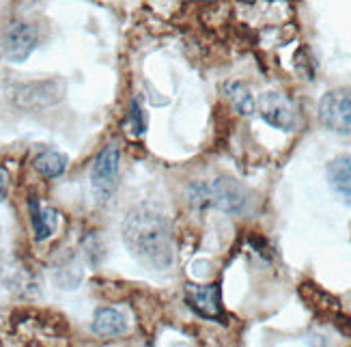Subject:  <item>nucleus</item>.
<instances>
[{
	"mask_svg": "<svg viewBox=\"0 0 351 347\" xmlns=\"http://www.w3.org/2000/svg\"><path fill=\"white\" fill-rule=\"evenodd\" d=\"M123 241L143 265L166 270L175 259L171 222L151 207L132 209L123 222Z\"/></svg>",
	"mask_w": 351,
	"mask_h": 347,
	"instance_id": "obj_1",
	"label": "nucleus"
},
{
	"mask_svg": "<svg viewBox=\"0 0 351 347\" xmlns=\"http://www.w3.org/2000/svg\"><path fill=\"white\" fill-rule=\"evenodd\" d=\"M188 199L196 209H220L224 214H241L248 205V192L233 177L198 181L188 190Z\"/></svg>",
	"mask_w": 351,
	"mask_h": 347,
	"instance_id": "obj_2",
	"label": "nucleus"
},
{
	"mask_svg": "<svg viewBox=\"0 0 351 347\" xmlns=\"http://www.w3.org/2000/svg\"><path fill=\"white\" fill-rule=\"evenodd\" d=\"M119 162H121V149L119 145L110 143L106 145L90 166V188H93L95 199L106 203L114 194L119 184Z\"/></svg>",
	"mask_w": 351,
	"mask_h": 347,
	"instance_id": "obj_3",
	"label": "nucleus"
},
{
	"mask_svg": "<svg viewBox=\"0 0 351 347\" xmlns=\"http://www.w3.org/2000/svg\"><path fill=\"white\" fill-rule=\"evenodd\" d=\"M256 108L265 123H269L276 130L295 132L302 123L298 106L293 104L291 97H287L280 91H265V93L258 97Z\"/></svg>",
	"mask_w": 351,
	"mask_h": 347,
	"instance_id": "obj_4",
	"label": "nucleus"
},
{
	"mask_svg": "<svg viewBox=\"0 0 351 347\" xmlns=\"http://www.w3.org/2000/svg\"><path fill=\"white\" fill-rule=\"evenodd\" d=\"M319 121L330 132L351 134V88H334L319 101Z\"/></svg>",
	"mask_w": 351,
	"mask_h": 347,
	"instance_id": "obj_5",
	"label": "nucleus"
},
{
	"mask_svg": "<svg viewBox=\"0 0 351 347\" xmlns=\"http://www.w3.org/2000/svg\"><path fill=\"white\" fill-rule=\"evenodd\" d=\"M186 302L188 307L196 313L205 317V320L222 322L224 320V309L220 300V285H186Z\"/></svg>",
	"mask_w": 351,
	"mask_h": 347,
	"instance_id": "obj_6",
	"label": "nucleus"
},
{
	"mask_svg": "<svg viewBox=\"0 0 351 347\" xmlns=\"http://www.w3.org/2000/svg\"><path fill=\"white\" fill-rule=\"evenodd\" d=\"M37 43H39V33L33 24L15 22L9 26V30L3 37V54L7 60L22 63V60L37 48Z\"/></svg>",
	"mask_w": 351,
	"mask_h": 347,
	"instance_id": "obj_7",
	"label": "nucleus"
},
{
	"mask_svg": "<svg viewBox=\"0 0 351 347\" xmlns=\"http://www.w3.org/2000/svg\"><path fill=\"white\" fill-rule=\"evenodd\" d=\"M60 95H63L60 80H41V82L22 84L15 101L20 106H26V108H45V106L58 101Z\"/></svg>",
	"mask_w": 351,
	"mask_h": 347,
	"instance_id": "obj_8",
	"label": "nucleus"
},
{
	"mask_svg": "<svg viewBox=\"0 0 351 347\" xmlns=\"http://www.w3.org/2000/svg\"><path fill=\"white\" fill-rule=\"evenodd\" d=\"M326 175H328V184L334 190V194H337L345 205L351 207V156L334 158L328 164Z\"/></svg>",
	"mask_w": 351,
	"mask_h": 347,
	"instance_id": "obj_9",
	"label": "nucleus"
},
{
	"mask_svg": "<svg viewBox=\"0 0 351 347\" xmlns=\"http://www.w3.org/2000/svg\"><path fill=\"white\" fill-rule=\"evenodd\" d=\"M93 332L101 339H112V337H121L128 332V320L125 315L112 309V307H101L95 311L93 324H90Z\"/></svg>",
	"mask_w": 351,
	"mask_h": 347,
	"instance_id": "obj_10",
	"label": "nucleus"
},
{
	"mask_svg": "<svg viewBox=\"0 0 351 347\" xmlns=\"http://www.w3.org/2000/svg\"><path fill=\"white\" fill-rule=\"evenodd\" d=\"M30 222L37 241H45L54 235L58 226V211L50 205L41 203L39 199H30Z\"/></svg>",
	"mask_w": 351,
	"mask_h": 347,
	"instance_id": "obj_11",
	"label": "nucleus"
},
{
	"mask_svg": "<svg viewBox=\"0 0 351 347\" xmlns=\"http://www.w3.org/2000/svg\"><path fill=\"white\" fill-rule=\"evenodd\" d=\"M35 171L48 179H56L67 169V156L56 149H41L33 160Z\"/></svg>",
	"mask_w": 351,
	"mask_h": 347,
	"instance_id": "obj_12",
	"label": "nucleus"
},
{
	"mask_svg": "<svg viewBox=\"0 0 351 347\" xmlns=\"http://www.w3.org/2000/svg\"><path fill=\"white\" fill-rule=\"evenodd\" d=\"M224 93H226L228 99H231V104L235 106L237 112H241V115L254 112L256 104H254V99L250 95V91L243 86L241 82H226L224 84Z\"/></svg>",
	"mask_w": 351,
	"mask_h": 347,
	"instance_id": "obj_13",
	"label": "nucleus"
},
{
	"mask_svg": "<svg viewBox=\"0 0 351 347\" xmlns=\"http://www.w3.org/2000/svg\"><path fill=\"white\" fill-rule=\"evenodd\" d=\"M128 125H130L132 134H136V136L145 132V119H143V110H141L138 101H132V106H130V119H128Z\"/></svg>",
	"mask_w": 351,
	"mask_h": 347,
	"instance_id": "obj_14",
	"label": "nucleus"
},
{
	"mask_svg": "<svg viewBox=\"0 0 351 347\" xmlns=\"http://www.w3.org/2000/svg\"><path fill=\"white\" fill-rule=\"evenodd\" d=\"M9 192V173L5 171V166H0V203L7 199Z\"/></svg>",
	"mask_w": 351,
	"mask_h": 347,
	"instance_id": "obj_15",
	"label": "nucleus"
},
{
	"mask_svg": "<svg viewBox=\"0 0 351 347\" xmlns=\"http://www.w3.org/2000/svg\"><path fill=\"white\" fill-rule=\"evenodd\" d=\"M147 347H151V345H147Z\"/></svg>",
	"mask_w": 351,
	"mask_h": 347,
	"instance_id": "obj_16",
	"label": "nucleus"
}]
</instances>
